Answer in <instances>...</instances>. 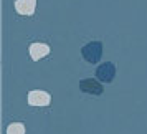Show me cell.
<instances>
[{"instance_id":"cell-4","label":"cell","mask_w":147,"mask_h":134,"mask_svg":"<svg viewBox=\"0 0 147 134\" xmlns=\"http://www.w3.org/2000/svg\"><path fill=\"white\" fill-rule=\"evenodd\" d=\"M51 103V96L47 91H40V89H35L28 93V104L30 106H48Z\"/></svg>"},{"instance_id":"cell-1","label":"cell","mask_w":147,"mask_h":134,"mask_svg":"<svg viewBox=\"0 0 147 134\" xmlns=\"http://www.w3.org/2000/svg\"><path fill=\"white\" fill-rule=\"evenodd\" d=\"M81 55L88 63H98L102 56V43L101 41H91L81 48Z\"/></svg>"},{"instance_id":"cell-6","label":"cell","mask_w":147,"mask_h":134,"mask_svg":"<svg viewBox=\"0 0 147 134\" xmlns=\"http://www.w3.org/2000/svg\"><path fill=\"white\" fill-rule=\"evenodd\" d=\"M36 8V0H17L15 10L20 15H33Z\"/></svg>"},{"instance_id":"cell-7","label":"cell","mask_w":147,"mask_h":134,"mask_svg":"<svg viewBox=\"0 0 147 134\" xmlns=\"http://www.w3.org/2000/svg\"><path fill=\"white\" fill-rule=\"evenodd\" d=\"M7 134H25V126L22 122H13L7 127Z\"/></svg>"},{"instance_id":"cell-2","label":"cell","mask_w":147,"mask_h":134,"mask_svg":"<svg viewBox=\"0 0 147 134\" xmlns=\"http://www.w3.org/2000/svg\"><path fill=\"white\" fill-rule=\"evenodd\" d=\"M80 89L86 94H93V96H99L102 94L104 88L98 80H93V78H84V80L80 81Z\"/></svg>"},{"instance_id":"cell-5","label":"cell","mask_w":147,"mask_h":134,"mask_svg":"<svg viewBox=\"0 0 147 134\" xmlns=\"http://www.w3.org/2000/svg\"><path fill=\"white\" fill-rule=\"evenodd\" d=\"M48 53H50V47H48L47 43L36 41V43H32L30 45V56H32V60L38 61L41 58H45Z\"/></svg>"},{"instance_id":"cell-3","label":"cell","mask_w":147,"mask_h":134,"mask_svg":"<svg viewBox=\"0 0 147 134\" xmlns=\"http://www.w3.org/2000/svg\"><path fill=\"white\" fill-rule=\"evenodd\" d=\"M96 76H98V80L101 83H111L114 80V76H116V66H114L113 63H102L99 65V68L96 70Z\"/></svg>"}]
</instances>
